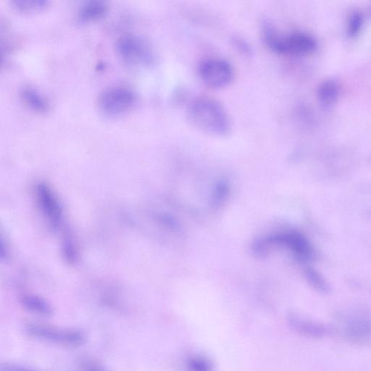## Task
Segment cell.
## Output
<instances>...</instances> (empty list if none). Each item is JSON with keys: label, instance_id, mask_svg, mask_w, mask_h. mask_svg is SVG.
Returning a JSON list of instances; mask_svg holds the SVG:
<instances>
[{"label": "cell", "instance_id": "5bb4252c", "mask_svg": "<svg viewBox=\"0 0 371 371\" xmlns=\"http://www.w3.org/2000/svg\"><path fill=\"white\" fill-rule=\"evenodd\" d=\"M13 7L19 11L29 13L41 11L49 6L44 0H14Z\"/></svg>", "mask_w": 371, "mask_h": 371}, {"label": "cell", "instance_id": "9c48e42d", "mask_svg": "<svg viewBox=\"0 0 371 371\" xmlns=\"http://www.w3.org/2000/svg\"><path fill=\"white\" fill-rule=\"evenodd\" d=\"M108 11L103 1H90L84 4L78 11L76 19L79 23L88 24L98 21L105 17Z\"/></svg>", "mask_w": 371, "mask_h": 371}, {"label": "cell", "instance_id": "5b68a950", "mask_svg": "<svg viewBox=\"0 0 371 371\" xmlns=\"http://www.w3.org/2000/svg\"><path fill=\"white\" fill-rule=\"evenodd\" d=\"M116 51L127 63L131 65H151L155 54L151 44L142 36L128 34L116 41Z\"/></svg>", "mask_w": 371, "mask_h": 371}, {"label": "cell", "instance_id": "4fadbf2b", "mask_svg": "<svg viewBox=\"0 0 371 371\" xmlns=\"http://www.w3.org/2000/svg\"><path fill=\"white\" fill-rule=\"evenodd\" d=\"M187 371H213L214 365L208 357L202 355L190 356L185 362Z\"/></svg>", "mask_w": 371, "mask_h": 371}, {"label": "cell", "instance_id": "9a60e30c", "mask_svg": "<svg viewBox=\"0 0 371 371\" xmlns=\"http://www.w3.org/2000/svg\"><path fill=\"white\" fill-rule=\"evenodd\" d=\"M363 24V17L358 11L352 12L347 21V33L350 36H354L360 31Z\"/></svg>", "mask_w": 371, "mask_h": 371}, {"label": "cell", "instance_id": "ba28073f", "mask_svg": "<svg viewBox=\"0 0 371 371\" xmlns=\"http://www.w3.org/2000/svg\"><path fill=\"white\" fill-rule=\"evenodd\" d=\"M290 327L298 335L311 339H322L332 334V329L320 322L292 313L288 315Z\"/></svg>", "mask_w": 371, "mask_h": 371}, {"label": "cell", "instance_id": "8992f818", "mask_svg": "<svg viewBox=\"0 0 371 371\" xmlns=\"http://www.w3.org/2000/svg\"><path fill=\"white\" fill-rule=\"evenodd\" d=\"M340 332L350 342L362 347L371 346V314L365 312L345 315L340 322Z\"/></svg>", "mask_w": 371, "mask_h": 371}, {"label": "cell", "instance_id": "8fae6325", "mask_svg": "<svg viewBox=\"0 0 371 371\" xmlns=\"http://www.w3.org/2000/svg\"><path fill=\"white\" fill-rule=\"evenodd\" d=\"M340 87L338 83L332 79L325 80L317 88V97L321 104L331 106L339 98Z\"/></svg>", "mask_w": 371, "mask_h": 371}, {"label": "cell", "instance_id": "7c38bea8", "mask_svg": "<svg viewBox=\"0 0 371 371\" xmlns=\"http://www.w3.org/2000/svg\"><path fill=\"white\" fill-rule=\"evenodd\" d=\"M24 307L29 312L42 317L53 315L52 307L45 300L34 296H26L22 299Z\"/></svg>", "mask_w": 371, "mask_h": 371}, {"label": "cell", "instance_id": "52a82bcc", "mask_svg": "<svg viewBox=\"0 0 371 371\" xmlns=\"http://www.w3.org/2000/svg\"><path fill=\"white\" fill-rule=\"evenodd\" d=\"M198 74L203 83L213 89L228 86L235 78L233 67L228 61L218 58L203 61L198 67Z\"/></svg>", "mask_w": 371, "mask_h": 371}, {"label": "cell", "instance_id": "7a4b0ae2", "mask_svg": "<svg viewBox=\"0 0 371 371\" xmlns=\"http://www.w3.org/2000/svg\"><path fill=\"white\" fill-rule=\"evenodd\" d=\"M263 31L265 44L278 55L303 56L312 54L317 48L314 37L305 32L282 35L268 23H265Z\"/></svg>", "mask_w": 371, "mask_h": 371}, {"label": "cell", "instance_id": "3957f363", "mask_svg": "<svg viewBox=\"0 0 371 371\" xmlns=\"http://www.w3.org/2000/svg\"><path fill=\"white\" fill-rule=\"evenodd\" d=\"M25 332L37 340L61 346L77 347L86 342L85 335L80 331L48 326L41 323L29 322Z\"/></svg>", "mask_w": 371, "mask_h": 371}, {"label": "cell", "instance_id": "6da1fadb", "mask_svg": "<svg viewBox=\"0 0 371 371\" xmlns=\"http://www.w3.org/2000/svg\"><path fill=\"white\" fill-rule=\"evenodd\" d=\"M187 116L194 127L212 136H225L231 128L226 111L212 98L200 97L194 100L188 106Z\"/></svg>", "mask_w": 371, "mask_h": 371}, {"label": "cell", "instance_id": "30bf717a", "mask_svg": "<svg viewBox=\"0 0 371 371\" xmlns=\"http://www.w3.org/2000/svg\"><path fill=\"white\" fill-rule=\"evenodd\" d=\"M20 95L24 103L34 111L45 113L50 110L51 105L49 100L34 87H24Z\"/></svg>", "mask_w": 371, "mask_h": 371}, {"label": "cell", "instance_id": "e0dca14e", "mask_svg": "<svg viewBox=\"0 0 371 371\" xmlns=\"http://www.w3.org/2000/svg\"><path fill=\"white\" fill-rule=\"evenodd\" d=\"M1 371H37L31 368L18 365H4L1 366Z\"/></svg>", "mask_w": 371, "mask_h": 371}, {"label": "cell", "instance_id": "2e32d148", "mask_svg": "<svg viewBox=\"0 0 371 371\" xmlns=\"http://www.w3.org/2000/svg\"><path fill=\"white\" fill-rule=\"evenodd\" d=\"M78 371H108V370L97 361L84 359L79 362Z\"/></svg>", "mask_w": 371, "mask_h": 371}, {"label": "cell", "instance_id": "277c9868", "mask_svg": "<svg viewBox=\"0 0 371 371\" xmlns=\"http://www.w3.org/2000/svg\"><path fill=\"white\" fill-rule=\"evenodd\" d=\"M137 101L129 87L117 85L104 89L98 99L100 111L108 116H120L131 111Z\"/></svg>", "mask_w": 371, "mask_h": 371}]
</instances>
